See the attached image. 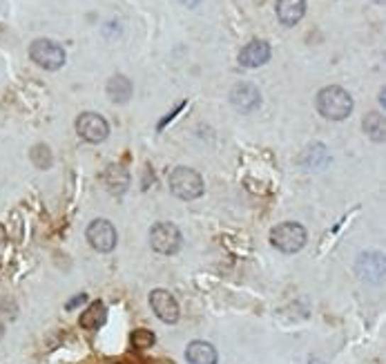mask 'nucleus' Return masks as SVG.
<instances>
[{
    "instance_id": "dca6fc26",
    "label": "nucleus",
    "mask_w": 386,
    "mask_h": 364,
    "mask_svg": "<svg viewBox=\"0 0 386 364\" xmlns=\"http://www.w3.org/2000/svg\"><path fill=\"white\" fill-rule=\"evenodd\" d=\"M132 92H134L132 81L128 77H123V74H116V77L107 81V96H110L114 103H128Z\"/></svg>"
},
{
    "instance_id": "4be33fe9",
    "label": "nucleus",
    "mask_w": 386,
    "mask_h": 364,
    "mask_svg": "<svg viewBox=\"0 0 386 364\" xmlns=\"http://www.w3.org/2000/svg\"><path fill=\"white\" fill-rule=\"evenodd\" d=\"M181 5H185V7H197L199 3H202V0H179Z\"/></svg>"
},
{
    "instance_id": "ddd939ff",
    "label": "nucleus",
    "mask_w": 386,
    "mask_h": 364,
    "mask_svg": "<svg viewBox=\"0 0 386 364\" xmlns=\"http://www.w3.org/2000/svg\"><path fill=\"white\" fill-rule=\"evenodd\" d=\"M306 13V0H277V18L282 25H297Z\"/></svg>"
},
{
    "instance_id": "412c9836",
    "label": "nucleus",
    "mask_w": 386,
    "mask_h": 364,
    "mask_svg": "<svg viewBox=\"0 0 386 364\" xmlns=\"http://www.w3.org/2000/svg\"><path fill=\"white\" fill-rule=\"evenodd\" d=\"M183 105H185V101H183V103H179V105H177V110H175V112H170V114H167V116H165V118L161 121V123H159V130H163V128H165V126L170 123V121H172V118H175V116H177V114H179L181 110H183Z\"/></svg>"
},
{
    "instance_id": "f257e3e1",
    "label": "nucleus",
    "mask_w": 386,
    "mask_h": 364,
    "mask_svg": "<svg viewBox=\"0 0 386 364\" xmlns=\"http://www.w3.org/2000/svg\"><path fill=\"white\" fill-rule=\"evenodd\" d=\"M315 105H317V112L324 118L344 121L353 112V96L346 92L344 87L329 85V87H324L317 92Z\"/></svg>"
},
{
    "instance_id": "7ed1b4c3",
    "label": "nucleus",
    "mask_w": 386,
    "mask_h": 364,
    "mask_svg": "<svg viewBox=\"0 0 386 364\" xmlns=\"http://www.w3.org/2000/svg\"><path fill=\"white\" fill-rule=\"evenodd\" d=\"M306 228L297 221H284L270 231V244L286 255H295L306 246Z\"/></svg>"
},
{
    "instance_id": "1a4fd4ad",
    "label": "nucleus",
    "mask_w": 386,
    "mask_h": 364,
    "mask_svg": "<svg viewBox=\"0 0 386 364\" xmlns=\"http://www.w3.org/2000/svg\"><path fill=\"white\" fill-rule=\"evenodd\" d=\"M360 280L368 284H380L384 280V255L377 250H368L358 257V264H355Z\"/></svg>"
},
{
    "instance_id": "f03ea898",
    "label": "nucleus",
    "mask_w": 386,
    "mask_h": 364,
    "mask_svg": "<svg viewBox=\"0 0 386 364\" xmlns=\"http://www.w3.org/2000/svg\"><path fill=\"white\" fill-rule=\"evenodd\" d=\"M167 184H170V190H172L175 197L183 202H192L197 197L204 194V179L197 170L192 168H185V165H179L167 177Z\"/></svg>"
},
{
    "instance_id": "aec40b11",
    "label": "nucleus",
    "mask_w": 386,
    "mask_h": 364,
    "mask_svg": "<svg viewBox=\"0 0 386 364\" xmlns=\"http://www.w3.org/2000/svg\"><path fill=\"white\" fill-rule=\"evenodd\" d=\"M83 302H87V295H85V293H81V295H76V297H72V299L67 302V307H65V309H67V311H74L76 307H81V304H83Z\"/></svg>"
},
{
    "instance_id": "423d86ee",
    "label": "nucleus",
    "mask_w": 386,
    "mask_h": 364,
    "mask_svg": "<svg viewBox=\"0 0 386 364\" xmlns=\"http://www.w3.org/2000/svg\"><path fill=\"white\" fill-rule=\"evenodd\" d=\"M76 132L87 143H101L110 134V123L96 112H83L76 118Z\"/></svg>"
},
{
    "instance_id": "f3484780",
    "label": "nucleus",
    "mask_w": 386,
    "mask_h": 364,
    "mask_svg": "<svg viewBox=\"0 0 386 364\" xmlns=\"http://www.w3.org/2000/svg\"><path fill=\"white\" fill-rule=\"evenodd\" d=\"M362 128L364 132L370 136L373 141L382 143L386 139V126H384V116L380 112H368L362 121Z\"/></svg>"
},
{
    "instance_id": "9d476101",
    "label": "nucleus",
    "mask_w": 386,
    "mask_h": 364,
    "mask_svg": "<svg viewBox=\"0 0 386 364\" xmlns=\"http://www.w3.org/2000/svg\"><path fill=\"white\" fill-rule=\"evenodd\" d=\"M230 103L237 112L250 114L261 105V94L253 83H237L230 89Z\"/></svg>"
},
{
    "instance_id": "6ab92c4d",
    "label": "nucleus",
    "mask_w": 386,
    "mask_h": 364,
    "mask_svg": "<svg viewBox=\"0 0 386 364\" xmlns=\"http://www.w3.org/2000/svg\"><path fill=\"white\" fill-rule=\"evenodd\" d=\"M32 161L36 163V168H40V170L50 168V165H52V150L45 143L34 145L32 148Z\"/></svg>"
},
{
    "instance_id": "4468645a",
    "label": "nucleus",
    "mask_w": 386,
    "mask_h": 364,
    "mask_svg": "<svg viewBox=\"0 0 386 364\" xmlns=\"http://www.w3.org/2000/svg\"><path fill=\"white\" fill-rule=\"evenodd\" d=\"M103 181H105L107 190H110L112 194H123L130 186V175H128L126 168H123V165L112 163V165H107V168H105Z\"/></svg>"
},
{
    "instance_id": "a878e982",
    "label": "nucleus",
    "mask_w": 386,
    "mask_h": 364,
    "mask_svg": "<svg viewBox=\"0 0 386 364\" xmlns=\"http://www.w3.org/2000/svg\"><path fill=\"white\" fill-rule=\"evenodd\" d=\"M311 364H324V362H317V360H313V362H311Z\"/></svg>"
},
{
    "instance_id": "9b49d317",
    "label": "nucleus",
    "mask_w": 386,
    "mask_h": 364,
    "mask_svg": "<svg viewBox=\"0 0 386 364\" xmlns=\"http://www.w3.org/2000/svg\"><path fill=\"white\" fill-rule=\"evenodd\" d=\"M270 60V45L266 40H250L246 48L239 52V65L243 67H261Z\"/></svg>"
},
{
    "instance_id": "393cba45",
    "label": "nucleus",
    "mask_w": 386,
    "mask_h": 364,
    "mask_svg": "<svg viewBox=\"0 0 386 364\" xmlns=\"http://www.w3.org/2000/svg\"><path fill=\"white\" fill-rule=\"evenodd\" d=\"M373 3H375V5H382V3H384V0H373Z\"/></svg>"
},
{
    "instance_id": "0eeeda50",
    "label": "nucleus",
    "mask_w": 386,
    "mask_h": 364,
    "mask_svg": "<svg viewBox=\"0 0 386 364\" xmlns=\"http://www.w3.org/2000/svg\"><path fill=\"white\" fill-rule=\"evenodd\" d=\"M87 241L89 246L99 250V253H110L116 248V241H118V235H116V228L112 226V221L107 219H94L89 226H87Z\"/></svg>"
},
{
    "instance_id": "2eb2a0df",
    "label": "nucleus",
    "mask_w": 386,
    "mask_h": 364,
    "mask_svg": "<svg viewBox=\"0 0 386 364\" xmlns=\"http://www.w3.org/2000/svg\"><path fill=\"white\" fill-rule=\"evenodd\" d=\"M105 320H107V309H105V304H103L101 299H96V302H92V304L81 313L79 322L87 331H96V329H101L105 324Z\"/></svg>"
},
{
    "instance_id": "f8f14e48",
    "label": "nucleus",
    "mask_w": 386,
    "mask_h": 364,
    "mask_svg": "<svg viewBox=\"0 0 386 364\" xmlns=\"http://www.w3.org/2000/svg\"><path fill=\"white\" fill-rule=\"evenodd\" d=\"M185 360L190 364H217L219 355H217V348H214L210 342L194 340L188 344V348H185Z\"/></svg>"
},
{
    "instance_id": "5701e85b",
    "label": "nucleus",
    "mask_w": 386,
    "mask_h": 364,
    "mask_svg": "<svg viewBox=\"0 0 386 364\" xmlns=\"http://www.w3.org/2000/svg\"><path fill=\"white\" fill-rule=\"evenodd\" d=\"M380 103L386 105V89H382V92H380Z\"/></svg>"
},
{
    "instance_id": "20e7f679",
    "label": "nucleus",
    "mask_w": 386,
    "mask_h": 364,
    "mask_svg": "<svg viewBox=\"0 0 386 364\" xmlns=\"http://www.w3.org/2000/svg\"><path fill=\"white\" fill-rule=\"evenodd\" d=\"M29 58H32L38 67L54 72L65 65V50L50 38H38L32 43V48H29Z\"/></svg>"
},
{
    "instance_id": "6e6552de",
    "label": "nucleus",
    "mask_w": 386,
    "mask_h": 364,
    "mask_svg": "<svg viewBox=\"0 0 386 364\" xmlns=\"http://www.w3.org/2000/svg\"><path fill=\"white\" fill-rule=\"evenodd\" d=\"M150 304L161 322H165V324L179 322V304H177L175 295L165 291V288H157V291L150 293Z\"/></svg>"
},
{
    "instance_id": "a211bd4d",
    "label": "nucleus",
    "mask_w": 386,
    "mask_h": 364,
    "mask_svg": "<svg viewBox=\"0 0 386 364\" xmlns=\"http://www.w3.org/2000/svg\"><path fill=\"white\" fill-rule=\"evenodd\" d=\"M154 342H157V338H154L152 331H148V329L132 331V346L136 348V351H145V348H150Z\"/></svg>"
},
{
    "instance_id": "39448f33",
    "label": "nucleus",
    "mask_w": 386,
    "mask_h": 364,
    "mask_svg": "<svg viewBox=\"0 0 386 364\" xmlns=\"http://www.w3.org/2000/svg\"><path fill=\"white\" fill-rule=\"evenodd\" d=\"M150 244L161 255H175L181 248V233L175 224L159 221L150 231Z\"/></svg>"
},
{
    "instance_id": "b1692460",
    "label": "nucleus",
    "mask_w": 386,
    "mask_h": 364,
    "mask_svg": "<svg viewBox=\"0 0 386 364\" xmlns=\"http://www.w3.org/2000/svg\"><path fill=\"white\" fill-rule=\"evenodd\" d=\"M3 336H5V326H3V322H0V340H3Z\"/></svg>"
}]
</instances>
